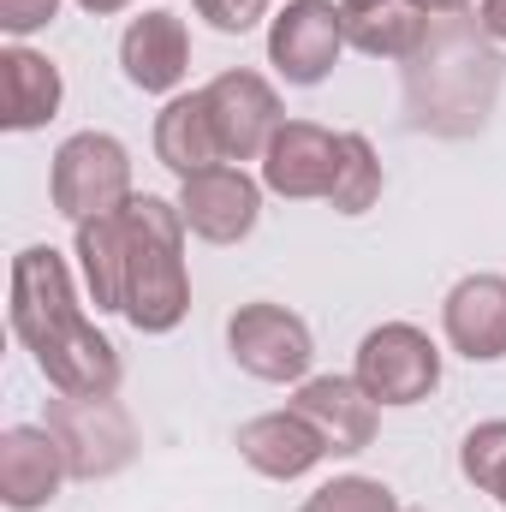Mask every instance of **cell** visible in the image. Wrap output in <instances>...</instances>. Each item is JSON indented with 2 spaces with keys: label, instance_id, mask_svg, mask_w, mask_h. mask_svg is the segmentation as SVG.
<instances>
[{
  "label": "cell",
  "instance_id": "cell-1",
  "mask_svg": "<svg viewBox=\"0 0 506 512\" xmlns=\"http://www.w3.org/2000/svg\"><path fill=\"white\" fill-rule=\"evenodd\" d=\"M12 334L54 393L90 399L120 393V346L84 316L72 268L54 245H24L12 256Z\"/></svg>",
  "mask_w": 506,
  "mask_h": 512
},
{
  "label": "cell",
  "instance_id": "cell-2",
  "mask_svg": "<svg viewBox=\"0 0 506 512\" xmlns=\"http://www.w3.org/2000/svg\"><path fill=\"white\" fill-rule=\"evenodd\" d=\"M405 108L411 126L423 131H471L489 120L495 84H501V60L483 42V24L471 30L465 12L441 18L429 30V42L417 48V60H405Z\"/></svg>",
  "mask_w": 506,
  "mask_h": 512
},
{
  "label": "cell",
  "instance_id": "cell-3",
  "mask_svg": "<svg viewBox=\"0 0 506 512\" xmlns=\"http://www.w3.org/2000/svg\"><path fill=\"white\" fill-rule=\"evenodd\" d=\"M126 316L137 334H173L191 316V268H185V221L167 197L126 203Z\"/></svg>",
  "mask_w": 506,
  "mask_h": 512
},
{
  "label": "cell",
  "instance_id": "cell-4",
  "mask_svg": "<svg viewBox=\"0 0 506 512\" xmlns=\"http://www.w3.org/2000/svg\"><path fill=\"white\" fill-rule=\"evenodd\" d=\"M48 197H54V209H60L72 227L126 209L131 197H137V191H131V149L114 131H72V137L54 149Z\"/></svg>",
  "mask_w": 506,
  "mask_h": 512
},
{
  "label": "cell",
  "instance_id": "cell-5",
  "mask_svg": "<svg viewBox=\"0 0 506 512\" xmlns=\"http://www.w3.org/2000/svg\"><path fill=\"white\" fill-rule=\"evenodd\" d=\"M48 429L66 453V471L78 483H102V477H120L131 459H137V423L114 393H90V399H72L60 393L48 405Z\"/></svg>",
  "mask_w": 506,
  "mask_h": 512
},
{
  "label": "cell",
  "instance_id": "cell-6",
  "mask_svg": "<svg viewBox=\"0 0 506 512\" xmlns=\"http://www.w3.org/2000/svg\"><path fill=\"white\" fill-rule=\"evenodd\" d=\"M352 376L376 405H423L441 387V346L417 328V322H381L358 340V364Z\"/></svg>",
  "mask_w": 506,
  "mask_h": 512
},
{
  "label": "cell",
  "instance_id": "cell-7",
  "mask_svg": "<svg viewBox=\"0 0 506 512\" xmlns=\"http://www.w3.org/2000/svg\"><path fill=\"white\" fill-rule=\"evenodd\" d=\"M227 352L233 364L256 376V382H304L310 364H316V340H310V322L286 304H239L233 322H227Z\"/></svg>",
  "mask_w": 506,
  "mask_h": 512
},
{
  "label": "cell",
  "instance_id": "cell-8",
  "mask_svg": "<svg viewBox=\"0 0 506 512\" xmlns=\"http://www.w3.org/2000/svg\"><path fill=\"white\" fill-rule=\"evenodd\" d=\"M346 54V24L334 0H286L268 18V66L292 90H316Z\"/></svg>",
  "mask_w": 506,
  "mask_h": 512
},
{
  "label": "cell",
  "instance_id": "cell-9",
  "mask_svg": "<svg viewBox=\"0 0 506 512\" xmlns=\"http://www.w3.org/2000/svg\"><path fill=\"white\" fill-rule=\"evenodd\" d=\"M173 203H179L185 233H197L203 245H239L262 221V179H251L233 161H221V167H203V173L179 179Z\"/></svg>",
  "mask_w": 506,
  "mask_h": 512
},
{
  "label": "cell",
  "instance_id": "cell-10",
  "mask_svg": "<svg viewBox=\"0 0 506 512\" xmlns=\"http://www.w3.org/2000/svg\"><path fill=\"white\" fill-rule=\"evenodd\" d=\"M340 155H346V131H328L316 120H286L274 131V143L262 149V191L286 203H310V197L328 203L340 179Z\"/></svg>",
  "mask_w": 506,
  "mask_h": 512
},
{
  "label": "cell",
  "instance_id": "cell-11",
  "mask_svg": "<svg viewBox=\"0 0 506 512\" xmlns=\"http://www.w3.org/2000/svg\"><path fill=\"white\" fill-rule=\"evenodd\" d=\"M203 102H209V120H215V137H221V155L239 167V161H262V149L274 143V131L286 126V114H280V90L251 72V66H239V72H221L209 90H203Z\"/></svg>",
  "mask_w": 506,
  "mask_h": 512
},
{
  "label": "cell",
  "instance_id": "cell-12",
  "mask_svg": "<svg viewBox=\"0 0 506 512\" xmlns=\"http://www.w3.org/2000/svg\"><path fill=\"white\" fill-rule=\"evenodd\" d=\"M328 447V459H358L364 447H376L381 405L364 393L358 376H304L298 393L286 399Z\"/></svg>",
  "mask_w": 506,
  "mask_h": 512
},
{
  "label": "cell",
  "instance_id": "cell-13",
  "mask_svg": "<svg viewBox=\"0 0 506 512\" xmlns=\"http://www.w3.org/2000/svg\"><path fill=\"white\" fill-rule=\"evenodd\" d=\"M120 66H126V84L143 96H179L185 72H191V30L179 12H161L149 6L143 18H131L126 36H120Z\"/></svg>",
  "mask_w": 506,
  "mask_h": 512
},
{
  "label": "cell",
  "instance_id": "cell-14",
  "mask_svg": "<svg viewBox=\"0 0 506 512\" xmlns=\"http://www.w3.org/2000/svg\"><path fill=\"white\" fill-rule=\"evenodd\" d=\"M72 471H66V453H60V441H54V429L42 423H12L6 435H0V501L6 512H42L54 507V495H60V483H66Z\"/></svg>",
  "mask_w": 506,
  "mask_h": 512
},
{
  "label": "cell",
  "instance_id": "cell-15",
  "mask_svg": "<svg viewBox=\"0 0 506 512\" xmlns=\"http://www.w3.org/2000/svg\"><path fill=\"white\" fill-rule=\"evenodd\" d=\"M441 334L471 364L506 358V274H465L441 298Z\"/></svg>",
  "mask_w": 506,
  "mask_h": 512
},
{
  "label": "cell",
  "instance_id": "cell-16",
  "mask_svg": "<svg viewBox=\"0 0 506 512\" xmlns=\"http://www.w3.org/2000/svg\"><path fill=\"white\" fill-rule=\"evenodd\" d=\"M233 447H239V459L251 465L256 477H268V483H298V477H310V471L328 459L322 435H316L292 405L239 423V441H233Z\"/></svg>",
  "mask_w": 506,
  "mask_h": 512
},
{
  "label": "cell",
  "instance_id": "cell-17",
  "mask_svg": "<svg viewBox=\"0 0 506 512\" xmlns=\"http://www.w3.org/2000/svg\"><path fill=\"white\" fill-rule=\"evenodd\" d=\"M340 24H346V48L370 60H417V48L435 30V18L417 0H340Z\"/></svg>",
  "mask_w": 506,
  "mask_h": 512
},
{
  "label": "cell",
  "instance_id": "cell-18",
  "mask_svg": "<svg viewBox=\"0 0 506 512\" xmlns=\"http://www.w3.org/2000/svg\"><path fill=\"white\" fill-rule=\"evenodd\" d=\"M0 102H6V114H0L6 131H42L66 102V78H60V66L48 54L12 42L0 54Z\"/></svg>",
  "mask_w": 506,
  "mask_h": 512
},
{
  "label": "cell",
  "instance_id": "cell-19",
  "mask_svg": "<svg viewBox=\"0 0 506 512\" xmlns=\"http://www.w3.org/2000/svg\"><path fill=\"white\" fill-rule=\"evenodd\" d=\"M149 143H155V161H161L167 173H179V179H191V173L227 161V155H221V137H215V120H209L203 90H191V96H167V108L155 114Z\"/></svg>",
  "mask_w": 506,
  "mask_h": 512
},
{
  "label": "cell",
  "instance_id": "cell-20",
  "mask_svg": "<svg viewBox=\"0 0 506 512\" xmlns=\"http://www.w3.org/2000/svg\"><path fill=\"white\" fill-rule=\"evenodd\" d=\"M72 256L84 268V292L96 310H126V209L96 215L84 227H72Z\"/></svg>",
  "mask_w": 506,
  "mask_h": 512
},
{
  "label": "cell",
  "instance_id": "cell-21",
  "mask_svg": "<svg viewBox=\"0 0 506 512\" xmlns=\"http://www.w3.org/2000/svg\"><path fill=\"white\" fill-rule=\"evenodd\" d=\"M381 185H387V173H381L376 143L364 131H346V155H340V179L328 191V209L334 215H370L381 203Z\"/></svg>",
  "mask_w": 506,
  "mask_h": 512
},
{
  "label": "cell",
  "instance_id": "cell-22",
  "mask_svg": "<svg viewBox=\"0 0 506 512\" xmlns=\"http://www.w3.org/2000/svg\"><path fill=\"white\" fill-rule=\"evenodd\" d=\"M459 471H465L471 489H483V495L506 512V417L477 423V429L459 441Z\"/></svg>",
  "mask_w": 506,
  "mask_h": 512
},
{
  "label": "cell",
  "instance_id": "cell-23",
  "mask_svg": "<svg viewBox=\"0 0 506 512\" xmlns=\"http://www.w3.org/2000/svg\"><path fill=\"white\" fill-rule=\"evenodd\" d=\"M298 512H405V507H399V495L381 477H358L352 471V477H334V483L310 489Z\"/></svg>",
  "mask_w": 506,
  "mask_h": 512
},
{
  "label": "cell",
  "instance_id": "cell-24",
  "mask_svg": "<svg viewBox=\"0 0 506 512\" xmlns=\"http://www.w3.org/2000/svg\"><path fill=\"white\" fill-rule=\"evenodd\" d=\"M197 6V18H209L221 36H245L256 30L262 18H268V0H191Z\"/></svg>",
  "mask_w": 506,
  "mask_h": 512
},
{
  "label": "cell",
  "instance_id": "cell-25",
  "mask_svg": "<svg viewBox=\"0 0 506 512\" xmlns=\"http://www.w3.org/2000/svg\"><path fill=\"white\" fill-rule=\"evenodd\" d=\"M54 12H60V0H0V30H6L12 42H24V36L48 30Z\"/></svg>",
  "mask_w": 506,
  "mask_h": 512
},
{
  "label": "cell",
  "instance_id": "cell-26",
  "mask_svg": "<svg viewBox=\"0 0 506 512\" xmlns=\"http://www.w3.org/2000/svg\"><path fill=\"white\" fill-rule=\"evenodd\" d=\"M477 24L489 42H506V0H477Z\"/></svg>",
  "mask_w": 506,
  "mask_h": 512
},
{
  "label": "cell",
  "instance_id": "cell-27",
  "mask_svg": "<svg viewBox=\"0 0 506 512\" xmlns=\"http://www.w3.org/2000/svg\"><path fill=\"white\" fill-rule=\"evenodd\" d=\"M90 18H114V12H126V6H137V0H78Z\"/></svg>",
  "mask_w": 506,
  "mask_h": 512
},
{
  "label": "cell",
  "instance_id": "cell-28",
  "mask_svg": "<svg viewBox=\"0 0 506 512\" xmlns=\"http://www.w3.org/2000/svg\"><path fill=\"white\" fill-rule=\"evenodd\" d=\"M417 6H423L429 18H453V12H465L471 0H417Z\"/></svg>",
  "mask_w": 506,
  "mask_h": 512
},
{
  "label": "cell",
  "instance_id": "cell-29",
  "mask_svg": "<svg viewBox=\"0 0 506 512\" xmlns=\"http://www.w3.org/2000/svg\"><path fill=\"white\" fill-rule=\"evenodd\" d=\"M405 512H411V507H405Z\"/></svg>",
  "mask_w": 506,
  "mask_h": 512
}]
</instances>
